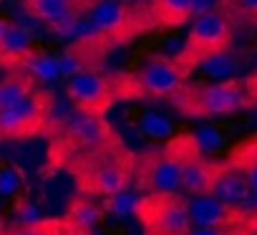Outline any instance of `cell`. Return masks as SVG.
Here are the masks:
<instances>
[{"label":"cell","mask_w":257,"mask_h":235,"mask_svg":"<svg viewBox=\"0 0 257 235\" xmlns=\"http://www.w3.org/2000/svg\"><path fill=\"white\" fill-rule=\"evenodd\" d=\"M182 157L177 147L169 142L164 149L149 152L137 165V182L142 190L149 192H177L182 187Z\"/></svg>","instance_id":"ba28073f"},{"label":"cell","mask_w":257,"mask_h":235,"mask_svg":"<svg viewBox=\"0 0 257 235\" xmlns=\"http://www.w3.org/2000/svg\"><path fill=\"white\" fill-rule=\"evenodd\" d=\"M229 43H232V23L222 11L214 8V11H207L194 18L187 43L177 56L194 71V68H199V63L204 58L227 51Z\"/></svg>","instance_id":"5b68a950"},{"label":"cell","mask_w":257,"mask_h":235,"mask_svg":"<svg viewBox=\"0 0 257 235\" xmlns=\"http://www.w3.org/2000/svg\"><path fill=\"white\" fill-rule=\"evenodd\" d=\"M66 94L81 114L103 116L116 99V86L98 71H78L71 76Z\"/></svg>","instance_id":"9c48e42d"},{"label":"cell","mask_w":257,"mask_h":235,"mask_svg":"<svg viewBox=\"0 0 257 235\" xmlns=\"http://www.w3.org/2000/svg\"><path fill=\"white\" fill-rule=\"evenodd\" d=\"M73 172L81 192L111 197L132 185L137 160L132 152L123 149L121 142H116V137H108L103 144L81 152L73 162Z\"/></svg>","instance_id":"6da1fadb"},{"label":"cell","mask_w":257,"mask_h":235,"mask_svg":"<svg viewBox=\"0 0 257 235\" xmlns=\"http://www.w3.org/2000/svg\"><path fill=\"white\" fill-rule=\"evenodd\" d=\"M108 137H113V134L101 116L78 114L61 132V149H63V154H78V152L103 144Z\"/></svg>","instance_id":"8fae6325"},{"label":"cell","mask_w":257,"mask_h":235,"mask_svg":"<svg viewBox=\"0 0 257 235\" xmlns=\"http://www.w3.org/2000/svg\"><path fill=\"white\" fill-rule=\"evenodd\" d=\"M244 89H247L249 101H252V104H257V73H254V76H249V79H244Z\"/></svg>","instance_id":"f546056e"},{"label":"cell","mask_w":257,"mask_h":235,"mask_svg":"<svg viewBox=\"0 0 257 235\" xmlns=\"http://www.w3.org/2000/svg\"><path fill=\"white\" fill-rule=\"evenodd\" d=\"M93 31L108 43H126L134 36L154 28L152 13L128 6L126 0H98L88 13Z\"/></svg>","instance_id":"277c9868"},{"label":"cell","mask_w":257,"mask_h":235,"mask_svg":"<svg viewBox=\"0 0 257 235\" xmlns=\"http://www.w3.org/2000/svg\"><path fill=\"white\" fill-rule=\"evenodd\" d=\"M189 235H229V227H194Z\"/></svg>","instance_id":"f1b7e54d"},{"label":"cell","mask_w":257,"mask_h":235,"mask_svg":"<svg viewBox=\"0 0 257 235\" xmlns=\"http://www.w3.org/2000/svg\"><path fill=\"white\" fill-rule=\"evenodd\" d=\"M192 68L179 56H152L137 73L123 76L116 96H152L167 99L174 96L189 79Z\"/></svg>","instance_id":"3957f363"},{"label":"cell","mask_w":257,"mask_h":235,"mask_svg":"<svg viewBox=\"0 0 257 235\" xmlns=\"http://www.w3.org/2000/svg\"><path fill=\"white\" fill-rule=\"evenodd\" d=\"M53 96L48 91H33L23 101L0 109V137L3 139H28L41 134L51 124Z\"/></svg>","instance_id":"52a82bcc"},{"label":"cell","mask_w":257,"mask_h":235,"mask_svg":"<svg viewBox=\"0 0 257 235\" xmlns=\"http://www.w3.org/2000/svg\"><path fill=\"white\" fill-rule=\"evenodd\" d=\"M23 185V172L16 167H8L0 172V195H13Z\"/></svg>","instance_id":"484cf974"},{"label":"cell","mask_w":257,"mask_h":235,"mask_svg":"<svg viewBox=\"0 0 257 235\" xmlns=\"http://www.w3.org/2000/svg\"><path fill=\"white\" fill-rule=\"evenodd\" d=\"M149 13L154 26L177 28L194 16V0H152Z\"/></svg>","instance_id":"2e32d148"},{"label":"cell","mask_w":257,"mask_h":235,"mask_svg":"<svg viewBox=\"0 0 257 235\" xmlns=\"http://www.w3.org/2000/svg\"><path fill=\"white\" fill-rule=\"evenodd\" d=\"M229 165L237 167L244 175L249 190L257 192V139H249L242 147H237L232 152V157H229Z\"/></svg>","instance_id":"ac0fdd59"},{"label":"cell","mask_w":257,"mask_h":235,"mask_svg":"<svg viewBox=\"0 0 257 235\" xmlns=\"http://www.w3.org/2000/svg\"><path fill=\"white\" fill-rule=\"evenodd\" d=\"M194 139H197L199 152H214V149H219V144H222L219 132L212 129V127H202V129L194 134Z\"/></svg>","instance_id":"d4e9b609"},{"label":"cell","mask_w":257,"mask_h":235,"mask_svg":"<svg viewBox=\"0 0 257 235\" xmlns=\"http://www.w3.org/2000/svg\"><path fill=\"white\" fill-rule=\"evenodd\" d=\"M13 235H43V230H41V220L38 222H33V225H23L18 232H13Z\"/></svg>","instance_id":"1f68e13d"},{"label":"cell","mask_w":257,"mask_h":235,"mask_svg":"<svg viewBox=\"0 0 257 235\" xmlns=\"http://www.w3.org/2000/svg\"><path fill=\"white\" fill-rule=\"evenodd\" d=\"M6 26H8V21L0 18V38H3V33H6Z\"/></svg>","instance_id":"d6a6232c"},{"label":"cell","mask_w":257,"mask_h":235,"mask_svg":"<svg viewBox=\"0 0 257 235\" xmlns=\"http://www.w3.org/2000/svg\"><path fill=\"white\" fill-rule=\"evenodd\" d=\"M234 3H237V11H239L247 21L257 23V0H234Z\"/></svg>","instance_id":"83f0119b"},{"label":"cell","mask_w":257,"mask_h":235,"mask_svg":"<svg viewBox=\"0 0 257 235\" xmlns=\"http://www.w3.org/2000/svg\"><path fill=\"white\" fill-rule=\"evenodd\" d=\"M98 0H23V8L31 18L48 23L56 31H73L81 16H88Z\"/></svg>","instance_id":"30bf717a"},{"label":"cell","mask_w":257,"mask_h":235,"mask_svg":"<svg viewBox=\"0 0 257 235\" xmlns=\"http://www.w3.org/2000/svg\"><path fill=\"white\" fill-rule=\"evenodd\" d=\"M91 235H98V232H91Z\"/></svg>","instance_id":"e575fe53"},{"label":"cell","mask_w":257,"mask_h":235,"mask_svg":"<svg viewBox=\"0 0 257 235\" xmlns=\"http://www.w3.org/2000/svg\"><path fill=\"white\" fill-rule=\"evenodd\" d=\"M16 217L21 220V225H33V222L43 220V217H41V210H38L31 200H18V205H16Z\"/></svg>","instance_id":"4316f807"},{"label":"cell","mask_w":257,"mask_h":235,"mask_svg":"<svg viewBox=\"0 0 257 235\" xmlns=\"http://www.w3.org/2000/svg\"><path fill=\"white\" fill-rule=\"evenodd\" d=\"M147 235H189V207L177 192H149L134 212Z\"/></svg>","instance_id":"8992f818"},{"label":"cell","mask_w":257,"mask_h":235,"mask_svg":"<svg viewBox=\"0 0 257 235\" xmlns=\"http://www.w3.org/2000/svg\"><path fill=\"white\" fill-rule=\"evenodd\" d=\"M0 235H8V232H6V227H3V225H0Z\"/></svg>","instance_id":"836d02e7"},{"label":"cell","mask_w":257,"mask_h":235,"mask_svg":"<svg viewBox=\"0 0 257 235\" xmlns=\"http://www.w3.org/2000/svg\"><path fill=\"white\" fill-rule=\"evenodd\" d=\"M139 200H142V195L121 190V192H116L106 200V210L113 212V215H134L137 207H139Z\"/></svg>","instance_id":"7402d4cb"},{"label":"cell","mask_w":257,"mask_h":235,"mask_svg":"<svg viewBox=\"0 0 257 235\" xmlns=\"http://www.w3.org/2000/svg\"><path fill=\"white\" fill-rule=\"evenodd\" d=\"M172 101L184 116H192V119H199V116H227L252 104L244 84L237 79H224L207 86L184 84L172 96Z\"/></svg>","instance_id":"7a4b0ae2"},{"label":"cell","mask_w":257,"mask_h":235,"mask_svg":"<svg viewBox=\"0 0 257 235\" xmlns=\"http://www.w3.org/2000/svg\"><path fill=\"white\" fill-rule=\"evenodd\" d=\"M249 192H252V190H249L244 175H242L237 167H232L229 162H227V165H219V172H217L214 185H212V195H214V197H219L222 202H227V205H232V207H239V205L247 200Z\"/></svg>","instance_id":"5bb4252c"},{"label":"cell","mask_w":257,"mask_h":235,"mask_svg":"<svg viewBox=\"0 0 257 235\" xmlns=\"http://www.w3.org/2000/svg\"><path fill=\"white\" fill-rule=\"evenodd\" d=\"M21 71H28L33 79H41V81L51 84V81H56V79L61 76V63H58V58L51 56V53H38V51H33V53L26 58V63L21 66Z\"/></svg>","instance_id":"d6986e66"},{"label":"cell","mask_w":257,"mask_h":235,"mask_svg":"<svg viewBox=\"0 0 257 235\" xmlns=\"http://www.w3.org/2000/svg\"><path fill=\"white\" fill-rule=\"evenodd\" d=\"M217 0H194V16H202L207 11H214Z\"/></svg>","instance_id":"4dcf8cb0"},{"label":"cell","mask_w":257,"mask_h":235,"mask_svg":"<svg viewBox=\"0 0 257 235\" xmlns=\"http://www.w3.org/2000/svg\"><path fill=\"white\" fill-rule=\"evenodd\" d=\"M41 230H43V235H91L88 230L78 227V225L71 222L68 217H63V220H58V217L41 220Z\"/></svg>","instance_id":"603a6c76"},{"label":"cell","mask_w":257,"mask_h":235,"mask_svg":"<svg viewBox=\"0 0 257 235\" xmlns=\"http://www.w3.org/2000/svg\"><path fill=\"white\" fill-rule=\"evenodd\" d=\"M33 51L36 48L31 33L16 23H8L3 38H0V66H13L16 71H21V66Z\"/></svg>","instance_id":"4fadbf2b"},{"label":"cell","mask_w":257,"mask_h":235,"mask_svg":"<svg viewBox=\"0 0 257 235\" xmlns=\"http://www.w3.org/2000/svg\"><path fill=\"white\" fill-rule=\"evenodd\" d=\"M36 91V79L28 71H13L0 81V109H8Z\"/></svg>","instance_id":"e0dca14e"},{"label":"cell","mask_w":257,"mask_h":235,"mask_svg":"<svg viewBox=\"0 0 257 235\" xmlns=\"http://www.w3.org/2000/svg\"><path fill=\"white\" fill-rule=\"evenodd\" d=\"M187 207L189 220L197 227H229L234 220L242 217L239 207H232L214 195H194V200H189Z\"/></svg>","instance_id":"7c38bea8"},{"label":"cell","mask_w":257,"mask_h":235,"mask_svg":"<svg viewBox=\"0 0 257 235\" xmlns=\"http://www.w3.org/2000/svg\"><path fill=\"white\" fill-rule=\"evenodd\" d=\"M199 68H202L207 76L224 81V79H229V76L234 73V58L227 56V51H222V53H214V56L204 58V61L199 63Z\"/></svg>","instance_id":"44dd1931"},{"label":"cell","mask_w":257,"mask_h":235,"mask_svg":"<svg viewBox=\"0 0 257 235\" xmlns=\"http://www.w3.org/2000/svg\"><path fill=\"white\" fill-rule=\"evenodd\" d=\"M8 235H13V232H8Z\"/></svg>","instance_id":"d590c367"},{"label":"cell","mask_w":257,"mask_h":235,"mask_svg":"<svg viewBox=\"0 0 257 235\" xmlns=\"http://www.w3.org/2000/svg\"><path fill=\"white\" fill-rule=\"evenodd\" d=\"M142 129H144L149 137H157V139L172 134V124L164 119V116H159V114H147L144 119H142Z\"/></svg>","instance_id":"cb8c5ba5"},{"label":"cell","mask_w":257,"mask_h":235,"mask_svg":"<svg viewBox=\"0 0 257 235\" xmlns=\"http://www.w3.org/2000/svg\"><path fill=\"white\" fill-rule=\"evenodd\" d=\"M217 172H219V165L204 162L202 154H197L182 165V187L189 195H212Z\"/></svg>","instance_id":"9a60e30c"},{"label":"cell","mask_w":257,"mask_h":235,"mask_svg":"<svg viewBox=\"0 0 257 235\" xmlns=\"http://www.w3.org/2000/svg\"><path fill=\"white\" fill-rule=\"evenodd\" d=\"M71 222H76L78 227H83V230H88V232H93V227L98 225V220L103 217V207L101 205H96L93 200H86V197H78V200H73L71 202V207H68V215H66Z\"/></svg>","instance_id":"ffe728a7"}]
</instances>
